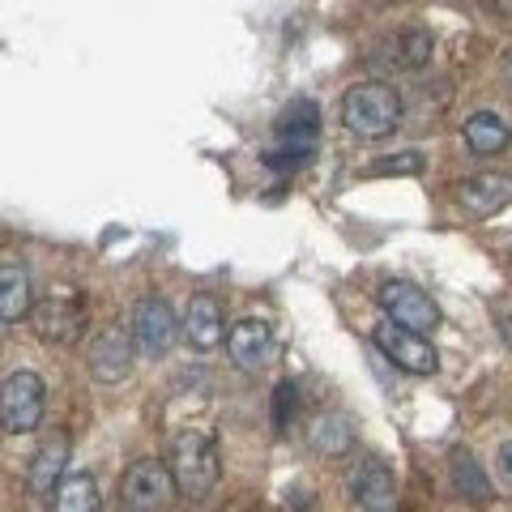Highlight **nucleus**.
<instances>
[{
	"label": "nucleus",
	"instance_id": "1",
	"mask_svg": "<svg viewBox=\"0 0 512 512\" xmlns=\"http://www.w3.org/2000/svg\"><path fill=\"white\" fill-rule=\"evenodd\" d=\"M171 478H175V491L188 495V500H210L218 478H222V453H218V440L214 431L205 427H188L175 436L171 444Z\"/></svg>",
	"mask_w": 512,
	"mask_h": 512
},
{
	"label": "nucleus",
	"instance_id": "2",
	"mask_svg": "<svg viewBox=\"0 0 512 512\" xmlns=\"http://www.w3.org/2000/svg\"><path fill=\"white\" fill-rule=\"evenodd\" d=\"M342 124L363 141H380L402 124V94L389 82H359L342 94Z\"/></svg>",
	"mask_w": 512,
	"mask_h": 512
},
{
	"label": "nucleus",
	"instance_id": "3",
	"mask_svg": "<svg viewBox=\"0 0 512 512\" xmlns=\"http://www.w3.org/2000/svg\"><path fill=\"white\" fill-rule=\"evenodd\" d=\"M30 325L43 342L52 346H69L86 333V299L82 291H73V286H56V291H47L35 308H30Z\"/></svg>",
	"mask_w": 512,
	"mask_h": 512
},
{
	"label": "nucleus",
	"instance_id": "4",
	"mask_svg": "<svg viewBox=\"0 0 512 512\" xmlns=\"http://www.w3.org/2000/svg\"><path fill=\"white\" fill-rule=\"evenodd\" d=\"M47 410V384L35 372H13L0 384V431L9 436H26L43 423Z\"/></svg>",
	"mask_w": 512,
	"mask_h": 512
},
{
	"label": "nucleus",
	"instance_id": "5",
	"mask_svg": "<svg viewBox=\"0 0 512 512\" xmlns=\"http://www.w3.org/2000/svg\"><path fill=\"white\" fill-rule=\"evenodd\" d=\"M120 500L128 512H171V504L180 500V491H175L167 461H154V457L133 461V466L124 470Z\"/></svg>",
	"mask_w": 512,
	"mask_h": 512
},
{
	"label": "nucleus",
	"instance_id": "6",
	"mask_svg": "<svg viewBox=\"0 0 512 512\" xmlns=\"http://www.w3.org/2000/svg\"><path fill=\"white\" fill-rule=\"evenodd\" d=\"M376 303H380V312L389 316V325L406 329V333H419V338L440 325L436 299H431L427 291H419L414 282H402V278L384 282L380 291H376Z\"/></svg>",
	"mask_w": 512,
	"mask_h": 512
},
{
	"label": "nucleus",
	"instance_id": "7",
	"mask_svg": "<svg viewBox=\"0 0 512 512\" xmlns=\"http://www.w3.org/2000/svg\"><path fill=\"white\" fill-rule=\"evenodd\" d=\"M128 338H133L137 355L163 359L167 350L175 346V338H180V320H175L171 303L167 299H154V295L141 299L137 312H133V329H128Z\"/></svg>",
	"mask_w": 512,
	"mask_h": 512
},
{
	"label": "nucleus",
	"instance_id": "8",
	"mask_svg": "<svg viewBox=\"0 0 512 512\" xmlns=\"http://www.w3.org/2000/svg\"><path fill=\"white\" fill-rule=\"evenodd\" d=\"M316 128H320V107L312 99H295L278 120L282 150L269 154V163L274 167H299L303 158L316 150Z\"/></svg>",
	"mask_w": 512,
	"mask_h": 512
},
{
	"label": "nucleus",
	"instance_id": "9",
	"mask_svg": "<svg viewBox=\"0 0 512 512\" xmlns=\"http://www.w3.org/2000/svg\"><path fill=\"white\" fill-rule=\"evenodd\" d=\"M372 342L380 346V355H384V359H389L393 367H402V372H410V376H431V372L440 367L436 350H431L427 338L397 329V325H389V320L372 329Z\"/></svg>",
	"mask_w": 512,
	"mask_h": 512
},
{
	"label": "nucleus",
	"instance_id": "10",
	"mask_svg": "<svg viewBox=\"0 0 512 512\" xmlns=\"http://www.w3.org/2000/svg\"><path fill=\"white\" fill-rule=\"evenodd\" d=\"M376 47H380V52H372L367 60H372L376 69H389V73L427 69V60H431V35H427V30H419V26L393 30V35H384Z\"/></svg>",
	"mask_w": 512,
	"mask_h": 512
},
{
	"label": "nucleus",
	"instance_id": "11",
	"mask_svg": "<svg viewBox=\"0 0 512 512\" xmlns=\"http://www.w3.org/2000/svg\"><path fill=\"white\" fill-rule=\"evenodd\" d=\"M86 363H90V376L103 384L128 380V372H133V338H128V329H120V325L103 329L99 338L86 346Z\"/></svg>",
	"mask_w": 512,
	"mask_h": 512
},
{
	"label": "nucleus",
	"instance_id": "12",
	"mask_svg": "<svg viewBox=\"0 0 512 512\" xmlns=\"http://www.w3.org/2000/svg\"><path fill=\"white\" fill-rule=\"evenodd\" d=\"M227 355L239 372H261L269 363V355H274V329H269L261 316L235 320L227 329Z\"/></svg>",
	"mask_w": 512,
	"mask_h": 512
},
{
	"label": "nucleus",
	"instance_id": "13",
	"mask_svg": "<svg viewBox=\"0 0 512 512\" xmlns=\"http://www.w3.org/2000/svg\"><path fill=\"white\" fill-rule=\"evenodd\" d=\"M508 201H512V180L508 175L483 171V175H470V180L457 184V205L470 218H491L495 210H504Z\"/></svg>",
	"mask_w": 512,
	"mask_h": 512
},
{
	"label": "nucleus",
	"instance_id": "14",
	"mask_svg": "<svg viewBox=\"0 0 512 512\" xmlns=\"http://www.w3.org/2000/svg\"><path fill=\"white\" fill-rule=\"evenodd\" d=\"M180 333H184V338L197 346V350H214V346L222 342V333H227V316H222V303H218L214 295H192Z\"/></svg>",
	"mask_w": 512,
	"mask_h": 512
},
{
	"label": "nucleus",
	"instance_id": "15",
	"mask_svg": "<svg viewBox=\"0 0 512 512\" xmlns=\"http://www.w3.org/2000/svg\"><path fill=\"white\" fill-rule=\"evenodd\" d=\"M350 491H355V504L363 512H397V478L384 461H363Z\"/></svg>",
	"mask_w": 512,
	"mask_h": 512
},
{
	"label": "nucleus",
	"instance_id": "16",
	"mask_svg": "<svg viewBox=\"0 0 512 512\" xmlns=\"http://www.w3.org/2000/svg\"><path fill=\"white\" fill-rule=\"evenodd\" d=\"M64 470H69V436L56 431L39 444L35 461H30V491L35 495H52V487H60Z\"/></svg>",
	"mask_w": 512,
	"mask_h": 512
},
{
	"label": "nucleus",
	"instance_id": "17",
	"mask_svg": "<svg viewBox=\"0 0 512 512\" xmlns=\"http://www.w3.org/2000/svg\"><path fill=\"white\" fill-rule=\"evenodd\" d=\"M35 308V286L30 269L18 261H0V320H22Z\"/></svg>",
	"mask_w": 512,
	"mask_h": 512
},
{
	"label": "nucleus",
	"instance_id": "18",
	"mask_svg": "<svg viewBox=\"0 0 512 512\" xmlns=\"http://www.w3.org/2000/svg\"><path fill=\"white\" fill-rule=\"evenodd\" d=\"M461 137H466L470 154H478V158H491V154L508 150L512 128L504 124L500 111H474V116H470L466 124H461Z\"/></svg>",
	"mask_w": 512,
	"mask_h": 512
},
{
	"label": "nucleus",
	"instance_id": "19",
	"mask_svg": "<svg viewBox=\"0 0 512 512\" xmlns=\"http://www.w3.org/2000/svg\"><path fill=\"white\" fill-rule=\"evenodd\" d=\"M52 512H103V495H99V478L86 470H73L60 478V487L52 491Z\"/></svg>",
	"mask_w": 512,
	"mask_h": 512
},
{
	"label": "nucleus",
	"instance_id": "20",
	"mask_svg": "<svg viewBox=\"0 0 512 512\" xmlns=\"http://www.w3.org/2000/svg\"><path fill=\"white\" fill-rule=\"evenodd\" d=\"M448 478H453L461 500H470V504L491 500V478H487L483 466H478V457L470 453V448H453V457H448Z\"/></svg>",
	"mask_w": 512,
	"mask_h": 512
},
{
	"label": "nucleus",
	"instance_id": "21",
	"mask_svg": "<svg viewBox=\"0 0 512 512\" xmlns=\"http://www.w3.org/2000/svg\"><path fill=\"white\" fill-rule=\"evenodd\" d=\"M308 444L325 457H342V453H350V444H355V427H350L346 414H320L308 431Z\"/></svg>",
	"mask_w": 512,
	"mask_h": 512
},
{
	"label": "nucleus",
	"instance_id": "22",
	"mask_svg": "<svg viewBox=\"0 0 512 512\" xmlns=\"http://www.w3.org/2000/svg\"><path fill=\"white\" fill-rule=\"evenodd\" d=\"M427 163V154L419 150H402L397 158H380V163H372V175H419Z\"/></svg>",
	"mask_w": 512,
	"mask_h": 512
},
{
	"label": "nucleus",
	"instance_id": "23",
	"mask_svg": "<svg viewBox=\"0 0 512 512\" xmlns=\"http://www.w3.org/2000/svg\"><path fill=\"white\" fill-rule=\"evenodd\" d=\"M295 406H299V389L291 380H278V389H274V427L286 431L295 419Z\"/></svg>",
	"mask_w": 512,
	"mask_h": 512
},
{
	"label": "nucleus",
	"instance_id": "24",
	"mask_svg": "<svg viewBox=\"0 0 512 512\" xmlns=\"http://www.w3.org/2000/svg\"><path fill=\"white\" fill-rule=\"evenodd\" d=\"M495 466H500V474L508 478V487H512V440L500 444V453H495Z\"/></svg>",
	"mask_w": 512,
	"mask_h": 512
},
{
	"label": "nucleus",
	"instance_id": "25",
	"mask_svg": "<svg viewBox=\"0 0 512 512\" xmlns=\"http://www.w3.org/2000/svg\"><path fill=\"white\" fill-rule=\"evenodd\" d=\"M500 69H504V77H508V82H512V47H508V52H504V64H500Z\"/></svg>",
	"mask_w": 512,
	"mask_h": 512
},
{
	"label": "nucleus",
	"instance_id": "26",
	"mask_svg": "<svg viewBox=\"0 0 512 512\" xmlns=\"http://www.w3.org/2000/svg\"><path fill=\"white\" fill-rule=\"evenodd\" d=\"M504 333H508V342H512V312H508V320H504Z\"/></svg>",
	"mask_w": 512,
	"mask_h": 512
}]
</instances>
